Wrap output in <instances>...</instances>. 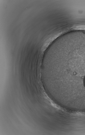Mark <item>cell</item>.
<instances>
[{
  "mask_svg": "<svg viewBox=\"0 0 85 135\" xmlns=\"http://www.w3.org/2000/svg\"></svg>",
  "mask_w": 85,
  "mask_h": 135,
  "instance_id": "cell-1",
  "label": "cell"
}]
</instances>
